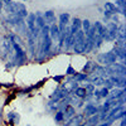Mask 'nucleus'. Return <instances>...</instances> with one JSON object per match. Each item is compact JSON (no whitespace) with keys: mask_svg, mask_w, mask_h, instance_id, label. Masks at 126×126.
<instances>
[{"mask_svg":"<svg viewBox=\"0 0 126 126\" xmlns=\"http://www.w3.org/2000/svg\"><path fill=\"white\" fill-rule=\"evenodd\" d=\"M3 9L5 10L6 14H9V15H13L14 14V15L20 16L22 19H24L28 15L27 8H25V5L23 3H10V4H6Z\"/></svg>","mask_w":126,"mask_h":126,"instance_id":"nucleus-1","label":"nucleus"},{"mask_svg":"<svg viewBox=\"0 0 126 126\" xmlns=\"http://www.w3.org/2000/svg\"><path fill=\"white\" fill-rule=\"evenodd\" d=\"M105 71L111 76H125L126 68L124 63H111V64H107L105 67Z\"/></svg>","mask_w":126,"mask_h":126,"instance_id":"nucleus-2","label":"nucleus"},{"mask_svg":"<svg viewBox=\"0 0 126 126\" xmlns=\"http://www.w3.org/2000/svg\"><path fill=\"white\" fill-rule=\"evenodd\" d=\"M105 29H106L107 32V35L110 38V40H115L117 38V24L113 23V22H110L106 24V27H105Z\"/></svg>","mask_w":126,"mask_h":126,"instance_id":"nucleus-3","label":"nucleus"},{"mask_svg":"<svg viewBox=\"0 0 126 126\" xmlns=\"http://www.w3.org/2000/svg\"><path fill=\"white\" fill-rule=\"evenodd\" d=\"M68 22H69V14H68V13H63V14L59 15V27H58L59 33L64 32V29H66Z\"/></svg>","mask_w":126,"mask_h":126,"instance_id":"nucleus-4","label":"nucleus"},{"mask_svg":"<svg viewBox=\"0 0 126 126\" xmlns=\"http://www.w3.org/2000/svg\"><path fill=\"white\" fill-rule=\"evenodd\" d=\"M49 37L52 42L59 40V29H58V25H56V23L49 25Z\"/></svg>","mask_w":126,"mask_h":126,"instance_id":"nucleus-5","label":"nucleus"},{"mask_svg":"<svg viewBox=\"0 0 126 126\" xmlns=\"http://www.w3.org/2000/svg\"><path fill=\"white\" fill-rule=\"evenodd\" d=\"M43 18H44V23L47 25H52V24H54L56 23V15L54 13L52 12V10H48V12H46L43 14Z\"/></svg>","mask_w":126,"mask_h":126,"instance_id":"nucleus-6","label":"nucleus"},{"mask_svg":"<svg viewBox=\"0 0 126 126\" xmlns=\"http://www.w3.org/2000/svg\"><path fill=\"white\" fill-rule=\"evenodd\" d=\"M98 112V109L93 103H87L85 107V117H90L92 115H96Z\"/></svg>","mask_w":126,"mask_h":126,"instance_id":"nucleus-7","label":"nucleus"},{"mask_svg":"<svg viewBox=\"0 0 126 126\" xmlns=\"http://www.w3.org/2000/svg\"><path fill=\"white\" fill-rule=\"evenodd\" d=\"M83 119H85V115H82V113H79V115H75L69 121H68V124L66 125V126H78V125H81L82 124V121H83Z\"/></svg>","mask_w":126,"mask_h":126,"instance_id":"nucleus-8","label":"nucleus"},{"mask_svg":"<svg viewBox=\"0 0 126 126\" xmlns=\"http://www.w3.org/2000/svg\"><path fill=\"white\" fill-rule=\"evenodd\" d=\"M81 27H82V22H81L78 18H75V19H73V23H72V27L69 28V33L72 35H75L77 32L79 30Z\"/></svg>","mask_w":126,"mask_h":126,"instance_id":"nucleus-9","label":"nucleus"},{"mask_svg":"<svg viewBox=\"0 0 126 126\" xmlns=\"http://www.w3.org/2000/svg\"><path fill=\"white\" fill-rule=\"evenodd\" d=\"M76 115V110H75V107H72V106H66V109H64V112H63V116H64L66 119H71V117H73Z\"/></svg>","mask_w":126,"mask_h":126,"instance_id":"nucleus-10","label":"nucleus"},{"mask_svg":"<svg viewBox=\"0 0 126 126\" xmlns=\"http://www.w3.org/2000/svg\"><path fill=\"white\" fill-rule=\"evenodd\" d=\"M9 39H10V42H12V43H16V44H19L20 47H24V40L20 38L19 35H16V34H10L9 35Z\"/></svg>","mask_w":126,"mask_h":126,"instance_id":"nucleus-11","label":"nucleus"},{"mask_svg":"<svg viewBox=\"0 0 126 126\" xmlns=\"http://www.w3.org/2000/svg\"><path fill=\"white\" fill-rule=\"evenodd\" d=\"M8 117L10 120V124L12 125H18L19 124V120H20V116H19V113H14V112H9L8 113Z\"/></svg>","mask_w":126,"mask_h":126,"instance_id":"nucleus-12","label":"nucleus"},{"mask_svg":"<svg viewBox=\"0 0 126 126\" xmlns=\"http://www.w3.org/2000/svg\"><path fill=\"white\" fill-rule=\"evenodd\" d=\"M35 25H37V28H39V29H42V28L46 25L44 18H43V15H42L40 13H37V14H35Z\"/></svg>","mask_w":126,"mask_h":126,"instance_id":"nucleus-13","label":"nucleus"},{"mask_svg":"<svg viewBox=\"0 0 126 126\" xmlns=\"http://www.w3.org/2000/svg\"><path fill=\"white\" fill-rule=\"evenodd\" d=\"M100 122V116L98 115H92V116H90L87 119V126H96L97 124Z\"/></svg>","mask_w":126,"mask_h":126,"instance_id":"nucleus-14","label":"nucleus"},{"mask_svg":"<svg viewBox=\"0 0 126 126\" xmlns=\"http://www.w3.org/2000/svg\"><path fill=\"white\" fill-rule=\"evenodd\" d=\"M113 54L116 56V57H119V58H121V59L124 61L125 57H126V54H125V48L115 47V49H113Z\"/></svg>","mask_w":126,"mask_h":126,"instance_id":"nucleus-15","label":"nucleus"},{"mask_svg":"<svg viewBox=\"0 0 126 126\" xmlns=\"http://www.w3.org/2000/svg\"><path fill=\"white\" fill-rule=\"evenodd\" d=\"M96 67H97L96 63L90 61V62H87V63H86V66L83 67V72H86V73H92V72H93V69L96 68Z\"/></svg>","mask_w":126,"mask_h":126,"instance_id":"nucleus-16","label":"nucleus"},{"mask_svg":"<svg viewBox=\"0 0 126 126\" xmlns=\"http://www.w3.org/2000/svg\"><path fill=\"white\" fill-rule=\"evenodd\" d=\"M75 94H76V97H78V98H86L87 92H86V90H85V88H82V87H77V88L75 90Z\"/></svg>","mask_w":126,"mask_h":126,"instance_id":"nucleus-17","label":"nucleus"},{"mask_svg":"<svg viewBox=\"0 0 126 126\" xmlns=\"http://www.w3.org/2000/svg\"><path fill=\"white\" fill-rule=\"evenodd\" d=\"M64 42H66V49L68 50L71 47H73V44H75V35L69 34V35L64 39Z\"/></svg>","mask_w":126,"mask_h":126,"instance_id":"nucleus-18","label":"nucleus"},{"mask_svg":"<svg viewBox=\"0 0 126 126\" xmlns=\"http://www.w3.org/2000/svg\"><path fill=\"white\" fill-rule=\"evenodd\" d=\"M105 56H106V59L109 62V64H111V63H115L117 59V57L113 54V52H109V53H105Z\"/></svg>","mask_w":126,"mask_h":126,"instance_id":"nucleus-19","label":"nucleus"},{"mask_svg":"<svg viewBox=\"0 0 126 126\" xmlns=\"http://www.w3.org/2000/svg\"><path fill=\"white\" fill-rule=\"evenodd\" d=\"M117 39H125V25L124 24L117 27Z\"/></svg>","mask_w":126,"mask_h":126,"instance_id":"nucleus-20","label":"nucleus"},{"mask_svg":"<svg viewBox=\"0 0 126 126\" xmlns=\"http://www.w3.org/2000/svg\"><path fill=\"white\" fill-rule=\"evenodd\" d=\"M105 9L109 10V12H111V13H116L117 6L115 4H112V3H105Z\"/></svg>","mask_w":126,"mask_h":126,"instance_id":"nucleus-21","label":"nucleus"},{"mask_svg":"<svg viewBox=\"0 0 126 126\" xmlns=\"http://www.w3.org/2000/svg\"><path fill=\"white\" fill-rule=\"evenodd\" d=\"M97 62L98 63H102V64H109V62H107V59H106V56H105V53H101V54H98L97 56Z\"/></svg>","mask_w":126,"mask_h":126,"instance_id":"nucleus-22","label":"nucleus"},{"mask_svg":"<svg viewBox=\"0 0 126 126\" xmlns=\"http://www.w3.org/2000/svg\"><path fill=\"white\" fill-rule=\"evenodd\" d=\"M82 27H83V30H85V33H87V32L90 30V28H91V23H90V20H83L82 22Z\"/></svg>","mask_w":126,"mask_h":126,"instance_id":"nucleus-23","label":"nucleus"},{"mask_svg":"<svg viewBox=\"0 0 126 126\" xmlns=\"http://www.w3.org/2000/svg\"><path fill=\"white\" fill-rule=\"evenodd\" d=\"M75 78H76V81H77V82H81V81L87 79V75H86V73H82V75H77V72H76Z\"/></svg>","mask_w":126,"mask_h":126,"instance_id":"nucleus-24","label":"nucleus"},{"mask_svg":"<svg viewBox=\"0 0 126 126\" xmlns=\"http://www.w3.org/2000/svg\"><path fill=\"white\" fill-rule=\"evenodd\" d=\"M103 85H105V87H106L107 90H110V88H112V87H113V83L111 82V79H107V78H105Z\"/></svg>","mask_w":126,"mask_h":126,"instance_id":"nucleus-25","label":"nucleus"},{"mask_svg":"<svg viewBox=\"0 0 126 126\" xmlns=\"http://www.w3.org/2000/svg\"><path fill=\"white\" fill-rule=\"evenodd\" d=\"M85 90H86L87 94H92V93H93V91H94V86L91 83V85H87V86L85 87Z\"/></svg>","mask_w":126,"mask_h":126,"instance_id":"nucleus-26","label":"nucleus"},{"mask_svg":"<svg viewBox=\"0 0 126 126\" xmlns=\"http://www.w3.org/2000/svg\"><path fill=\"white\" fill-rule=\"evenodd\" d=\"M109 94H110V92H109V90H107L106 87H103V88L100 91V96H101V97H107Z\"/></svg>","mask_w":126,"mask_h":126,"instance_id":"nucleus-27","label":"nucleus"},{"mask_svg":"<svg viewBox=\"0 0 126 126\" xmlns=\"http://www.w3.org/2000/svg\"><path fill=\"white\" fill-rule=\"evenodd\" d=\"M63 119H64V116H63V111H58L57 113H56V121H62Z\"/></svg>","mask_w":126,"mask_h":126,"instance_id":"nucleus-28","label":"nucleus"},{"mask_svg":"<svg viewBox=\"0 0 126 126\" xmlns=\"http://www.w3.org/2000/svg\"><path fill=\"white\" fill-rule=\"evenodd\" d=\"M75 73H76V71L73 69V67L72 66H68V68L66 71V75H75Z\"/></svg>","mask_w":126,"mask_h":126,"instance_id":"nucleus-29","label":"nucleus"},{"mask_svg":"<svg viewBox=\"0 0 126 126\" xmlns=\"http://www.w3.org/2000/svg\"><path fill=\"white\" fill-rule=\"evenodd\" d=\"M116 6L117 8H125V0H116Z\"/></svg>","mask_w":126,"mask_h":126,"instance_id":"nucleus-30","label":"nucleus"},{"mask_svg":"<svg viewBox=\"0 0 126 126\" xmlns=\"http://www.w3.org/2000/svg\"><path fill=\"white\" fill-rule=\"evenodd\" d=\"M63 78H64V76H54V77H53V79H54L57 83H59V82H61Z\"/></svg>","mask_w":126,"mask_h":126,"instance_id":"nucleus-31","label":"nucleus"},{"mask_svg":"<svg viewBox=\"0 0 126 126\" xmlns=\"http://www.w3.org/2000/svg\"><path fill=\"white\" fill-rule=\"evenodd\" d=\"M112 14H113V13H111V12H109V10H105V18H106V19H110Z\"/></svg>","mask_w":126,"mask_h":126,"instance_id":"nucleus-32","label":"nucleus"},{"mask_svg":"<svg viewBox=\"0 0 126 126\" xmlns=\"http://www.w3.org/2000/svg\"><path fill=\"white\" fill-rule=\"evenodd\" d=\"M14 66H15V63H14V62H8L6 64H5L6 68H12V67H14Z\"/></svg>","mask_w":126,"mask_h":126,"instance_id":"nucleus-33","label":"nucleus"},{"mask_svg":"<svg viewBox=\"0 0 126 126\" xmlns=\"http://www.w3.org/2000/svg\"><path fill=\"white\" fill-rule=\"evenodd\" d=\"M111 19L113 20V22H116V23L119 22V18H117V15H113V14H112V15H111Z\"/></svg>","mask_w":126,"mask_h":126,"instance_id":"nucleus-34","label":"nucleus"},{"mask_svg":"<svg viewBox=\"0 0 126 126\" xmlns=\"http://www.w3.org/2000/svg\"><path fill=\"white\" fill-rule=\"evenodd\" d=\"M125 124H126V120H125V117H122V120H121V126H125Z\"/></svg>","mask_w":126,"mask_h":126,"instance_id":"nucleus-35","label":"nucleus"},{"mask_svg":"<svg viewBox=\"0 0 126 126\" xmlns=\"http://www.w3.org/2000/svg\"><path fill=\"white\" fill-rule=\"evenodd\" d=\"M1 1H3V3L5 1V5H6V4H10V3H12V0H1Z\"/></svg>","mask_w":126,"mask_h":126,"instance_id":"nucleus-36","label":"nucleus"},{"mask_svg":"<svg viewBox=\"0 0 126 126\" xmlns=\"http://www.w3.org/2000/svg\"><path fill=\"white\" fill-rule=\"evenodd\" d=\"M4 5H3V1H0V13H1V10H3Z\"/></svg>","mask_w":126,"mask_h":126,"instance_id":"nucleus-37","label":"nucleus"},{"mask_svg":"<svg viewBox=\"0 0 126 126\" xmlns=\"http://www.w3.org/2000/svg\"><path fill=\"white\" fill-rule=\"evenodd\" d=\"M1 112H3V109H0V119H1V116H3V115H1Z\"/></svg>","mask_w":126,"mask_h":126,"instance_id":"nucleus-38","label":"nucleus"},{"mask_svg":"<svg viewBox=\"0 0 126 126\" xmlns=\"http://www.w3.org/2000/svg\"><path fill=\"white\" fill-rule=\"evenodd\" d=\"M78 126H86V125H83V124H81V125H78Z\"/></svg>","mask_w":126,"mask_h":126,"instance_id":"nucleus-39","label":"nucleus"},{"mask_svg":"<svg viewBox=\"0 0 126 126\" xmlns=\"http://www.w3.org/2000/svg\"><path fill=\"white\" fill-rule=\"evenodd\" d=\"M24 1H25V0H24Z\"/></svg>","mask_w":126,"mask_h":126,"instance_id":"nucleus-40","label":"nucleus"},{"mask_svg":"<svg viewBox=\"0 0 126 126\" xmlns=\"http://www.w3.org/2000/svg\"><path fill=\"white\" fill-rule=\"evenodd\" d=\"M28 126H29V125H28Z\"/></svg>","mask_w":126,"mask_h":126,"instance_id":"nucleus-41","label":"nucleus"}]
</instances>
